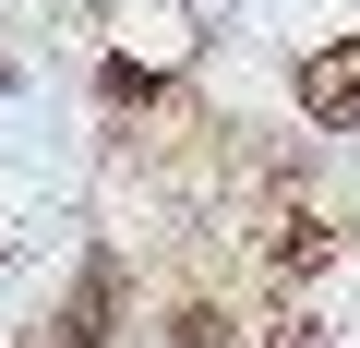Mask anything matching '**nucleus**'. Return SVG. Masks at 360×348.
Returning a JSON list of instances; mask_svg holds the SVG:
<instances>
[{
  "label": "nucleus",
  "mask_w": 360,
  "mask_h": 348,
  "mask_svg": "<svg viewBox=\"0 0 360 348\" xmlns=\"http://www.w3.org/2000/svg\"><path fill=\"white\" fill-rule=\"evenodd\" d=\"M264 252H276V276H312V264L336 252V217H312V205H300V217H276V240H264Z\"/></svg>",
  "instance_id": "nucleus-2"
},
{
  "label": "nucleus",
  "mask_w": 360,
  "mask_h": 348,
  "mask_svg": "<svg viewBox=\"0 0 360 348\" xmlns=\"http://www.w3.org/2000/svg\"><path fill=\"white\" fill-rule=\"evenodd\" d=\"M168 348H229V312H217V300H180V312H168Z\"/></svg>",
  "instance_id": "nucleus-4"
},
{
  "label": "nucleus",
  "mask_w": 360,
  "mask_h": 348,
  "mask_svg": "<svg viewBox=\"0 0 360 348\" xmlns=\"http://www.w3.org/2000/svg\"><path fill=\"white\" fill-rule=\"evenodd\" d=\"M300 108H312L324 132H348V120H360V49H324V60H300Z\"/></svg>",
  "instance_id": "nucleus-1"
},
{
  "label": "nucleus",
  "mask_w": 360,
  "mask_h": 348,
  "mask_svg": "<svg viewBox=\"0 0 360 348\" xmlns=\"http://www.w3.org/2000/svg\"><path fill=\"white\" fill-rule=\"evenodd\" d=\"M276 348H324V324H276Z\"/></svg>",
  "instance_id": "nucleus-5"
},
{
  "label": "nucleus",
  "mask_w": 360,
  "mask_h": 348,
  "mask_svg": "<svg viewBox=\"0 0 360 348\" xmlns=\"http://www.w3.org/2000/svg\"><path fill=\"white\" fill-rule=\"evenodd\" d=\"M108 324H120V264H84V288H72V348H108Z\"/></svg>",
  "instance_id": "nucleus-3"
}]
</instances>
